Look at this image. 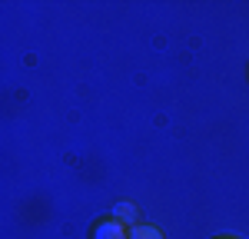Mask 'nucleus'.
I'll list each match as a JSON object with an SVG mask.
<instances>
[{
  "label": "nucleus",
  "instance_id": "obj_3",
  "mask_svg": "<svg viewBox=\"0 0 249 239\" xmlns=\"http://www.w3.org/2000/svg\"><path fill=\"white\" fill-rule=\"evenodd\" d=\"M130 239H166V236H163V229H156L150 222H136V226H130Z\"/></svg>",
  "mask_w": 249,
  "mask_h": 239
},
{
  "label": "nucleus",
  "instance_id": "obj_2",
  "mask_svg": "<svg viewBox=\"0 0 249 239\" xmlns=\"http://www.w3.org/2000/svg\"><path fill=\"white\" fill-rule=\"evenodd\" d=\"M136 216H140V213H136V206L130 203V199H123V203L113 206V219H120L123 226H136Z\"/></svg>",
  "mask_w": 249,
  "mask_h": 239
},
{
  "label": "nucleus",
  "instance_id": "obj_4",
  "mask_svg": "<svg viewBox=\"0 0 249 239\" xmlns=\"http://www.w3.org/2000/svg\"><path fill=\"white\" fill-rule=\"evenodd\" d=\"M219 239H232V236H219Z\"/></svg>",
  "mask_w": 249,
  "mask_h": 239
},
{
  "label": "nucleus",
  "instance_id": "obj_1",
  "mask_svg": "<svg viewBox=\"0 0 249 239\" xmlns=\"http://www.w3.org/2000/svg\"><path fill=\"white\" fill-rule=\"evenodd\" d=\"M90 239H130V226H123L120 219H103L93 226V236Z\"/></svg>",
  "mask_w": 249,
  "mask_h": 239
}]
</instances>
